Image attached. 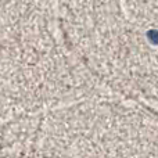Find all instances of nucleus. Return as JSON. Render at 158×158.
Instances as JSON below:
<instances>
[]
</instances>
